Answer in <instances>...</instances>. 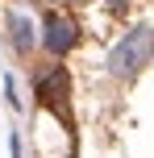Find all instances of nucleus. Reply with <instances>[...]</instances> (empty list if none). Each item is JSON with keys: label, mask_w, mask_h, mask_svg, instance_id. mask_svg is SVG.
Wrapping results in <instances>:
<instances>
[{"label": "nucleus", "mask_w": 154, "mask_h": 158, "mask_svg": "<svg viewBox=\"0 0 154 158\" xmlns=\"http://www.w3.org/2000/svg\"><path fill=\"white\" fill-rule=\"evenodd\" d=\"M75 38H79V29H75L71 17H50V21H46V33H42V42H46L50 54H67V50L75 46Z\"/></svg>", "instance_id": "f03ea898"}, {"label": "nucleus", "mask_w": 154, "mask_h": 158, "mask_svg": "<svg viewBox=\"0 0 154 158\" xmlns=\"http://www.w3.org/2000/svg\"><path fill=\"white\" fill-rule=\"evenodd\" d=\"M154 58V29H133L129 38H121V46L113 50V58H108V71L113 75H133V71H142Z\"/></svg>", "instance_id": "f257e3e1"}, {"label": "nucleus", "mask_w": 154, "mask_h": 158, "mask_svg": "<svg viewBox=\"0 0 154 158\" xmlns=\"http://www.w3.org/2000/svg\"><path fill=\"white\" fill-rule=\"evenodd\" d=\"M13 38H17V46H29V42H33L29 21H25V17H13Z\"/></svg>", "instance_id": "7ed1b4c3"}]
</instances>
